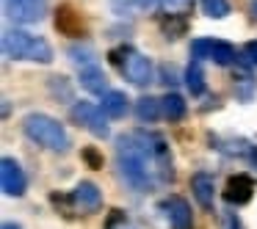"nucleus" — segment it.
I'll list each match as a JSON object with an SVG mask.
<instances>
[{
  "instance_id": "0eeeda50",
  "label": "nucleus",
  "mask_w": 257,
  "mask_h": 229,
  "mask_svg": "<svg viewBox=\"0 0 257 229\" xmlns=\"http://www.w3.org/2000/svg\"><path fill=\"white\" fill-rule=\"evenodd\" d=\"M47 0H6V17L20 25H34L45 20Z\"/></svg>"
},
{
  "instance_id": "20e7f679",
  "label": "nucleus",
  "mask_w": 257,
  "mask_h": 229,
  "mask_svg": "<svg viewBox=\"0 0 257 229\" xmlns=\"http://www.w3.org/2000/svg\"><path fill=\"white\" fill-rule=\"evenodd\" d=\"M108 58H111V64L122 72V78L130 80L133 86H150L152 80H155V67H152V61L144 53L136 50V47L119 45L108 53Z\"/></svg>"
},
{
  "instance_id": "6ab92c4d",
  "label": "nucleus",
  "mask_w": 257,
  "mask_h": 229,
  "mask_svg": "<svg viewBox=\"0 0 257 229\" xmlns=\"http://www.w3.org/2000/svg\"><path fill=\"white\" fill-rule=\"evenodd\" d=\"M161 28H163V34H166V39H177V36L185 34L188 23H185V17H180V14H169V17L161 20Z\"/></svg>"
},
{
  "instance_id": "5701e85b",
  "label": "nucleus",
  "mask_w": 257,
  "mask_h": 229,
  "mask_svg": "<svg viewBox=\"0 0 257 229\" xmlns=\"http://www.w3.org/2000/svg\"><path fill=\"white\" fill-rule=\"evenodd\" d=\"M246 56H249L251 64H257V42H249V45H246Z\"/></svg>"
},
{
  "instance_id": "f8f14e48",
  "label": "nucleus",
  "mask_w": 257,
  "mask_h": 229,
  "mask_svg": "<svg viewBox=\"0 0 257 229\" xmlns=\"http://www.w3.org/2000/svg\"><path fill=\"white\" fill-rule=\"evenodd\" d=\"M72 201L80 207V210H86V212H97V210L102 207V190L97 188L91 179H83V182L75 185Z\"/></svg>"
},
{
  "instance_id": "7ed1b4c3",
  "label": "nucleus",
  "mask_w": 257,
  "mask_h": 229,
  "mask_svg": "<svg viewBox=\"0 0 257 229\" xmlns=\"http://www.w3.org/2000/svg\"><path fill=\"white\" fill-rule=\"evenodd\" d=\"M3 53L14 61H36V64H50L53 61V47L47 39L34 36L28 31H6L3 36Z\"/></svg>"
},
{
  "instance_id": "393cba45",
  "label": "nucleus",
  "mask_w": 257,
  "mask_h": 229,
  "mask_svg": "<svg viewBox=\"0 0 257 229\" xmlns=\"http://www.w3.org/2000/svg\"><path fill=\"white\" fill-rule=\"evenodd\" d=\"M249 14H251V20H257V0H251V3H249Z\"/></svg>"
},
{
  "instance_id": "f03ea898",
  "label": "nucleus",
  "mask_w": 257,
  "mask_h": 229,
  "mask_svg": "<svg viewBox=\"0 0 257 229\" xmlns=\"http://www.w3.org/2000/svg\"><path fill=\"white\" fill-rule=\"evenodd\" d=\"M23 133L28 135L34 144L45 146L50 152H67L69 149V135L58 119L47 116V113H28L23 119Z\"/></svg>"
},
{
  "instance_id": "dca6fc26",
  "label": "nucleus",
  "mask_w": 257,
  "mask_h": 229,
  "mask_svg": "<svg viewBox=\"0 0 257 229\" xmlns=\"http://www.w3.org/2000/svg\"><path fill=\"white\" fill-rule=\"evenodd\" d=\"M161 108H163V116H166L169 122H180V119L185 116V111H188L185 100L180 94H174V91H169V94L161 100Z\"/></svg>"
},
{
  "instance_id": "39448f33",
  "label": "nucleus",
  "mask_w": 257,
  "mask_h": 229,
  "mask_svg": "<svg viewBox=\"0 0 257 229\" xmlns=\"http://www.w3.org/2000/svg\"><path fill=\"white\" fill-rule=\"evenodd\" d=\"M191 58L194 61L210 58L218 67H229V64L238 61V50L224 39H194L191 42Z\"/></svg>"
},
{
  "instance_id": "423d86ee",
  "label": "nucleus",
  "mask_w": 257,
  "mask_h": 229,
  "mask_svg": "<svg viewBox=\"0 0 257 229\" xmlns=\"http://www.w3.org/2000/svg\"><path fill=\"white\" fill-rule=\"evenodd\" d=\"M69 116H72V122H78L80 127H86L91 135H97V138H108L111 135V127H108V116L102 113L100 105H94V102H75L72 108H69Z\"/></svg>"
},
{
  "instance_id": "4be33fe9",
  "label": "nucleus",
  "mask_w": 257,
  "mask_h": 229,
  "mask_svg": "<svg viewBox=\"0 0 257 229\" xmlns=\"http://www.w3.org/2000/svg\"><path fill=\"white\" fill-rule=\"evenodd\" d=\"M80 155H83V160L89 163V168H102V155L94 149V146H86Z\"/></svg>"
},
{
  "instance_id": "4468645a",
  "label": "nucleus",
  "mask_w": 257,
  "mask_h": 229,
  "mask_svg": "<svg viewBox=\"0 0 257 229\" xmlns=\"http://www.w3.org/2000/svg\"><path fill=\"white\" fill-rule=\"evenodd\" d=\"M80 86H83L86 91H91V94H100V97H105L108 91V75L102 72L100 67H86V69H80Z\"/></svg>"
},
{
  "instance_id": "2eb2a0df",
  "label": "nucleus",
  "mask_w": 257,
  "mask_h": 229,
  "mask_svg": "<svg viewBox=\"0 0 257 229\" xmlns=\"http://www.w3.org/2000/svg\"><path fill=\"white\" fill-rule=\"evenodd\" d=\"M127 105H130L127 94H124V91H113V89L100 100V108H102V113H105L108 119H119V116H124V113H127Z\"/></svg>"
},
{
  "instance_id": "1a4fd4ad",
  "label": "nucleus",
  "mask_w": 257,
  "mask_h": 229,
  "mask_svg": "<svg viewBox=\"0 0 257 229\" xmlns=\"http://www.w3.org/2000/svg\"><path fill=\"white\" fill-rule=\"evenodd\" d=\"M161 210L166 212L172 229H194V212H191V204L183 196H177V193L166 196L161 201Z\"/></svg>"
},
{
  "instance_id": "a211bd4d",
  "label": "nucleus",
  "mask_w": 257,
  "mask_h": 229,
  "mask_svg": "<svg viewBox=\"0 0 257 229\" xmlns=\"http://www.w3.org/2000/svg\"><path fill=\"white\" fill-rule=\"evenodd\" d=\"M136 116H139V122H155L158 116H163L161 100H155V97H141L136 102Z\"/></svg>"
},
{
  "instance_id": "9b49d317",
  "label": "nucleus",
  "mask_w": 257,
  "mask_h": 229,
  "mask_svg": "<svg viewBox=\"0 0 257 229\" xmlns=\"http://www.w3.org/2000/svg\"><path fill=\"white\" fill-rule=\"evenodd\" d=\"M56 28L61 31L64 36H75V39L86 34L83 17H80V12L72 6V3H64V6H58V12H56Z\"/></svg>"
},
{
  "instance_id": "b1692460",
  "label": "nucleus",
  "mask_w": 257,
  "mask_h": 229,
  "mask_svg": "<svg viewBox=\"0 0 257 229\" xmlns=\"http://www.w3.org/2000/svg\"><path fill=\"white\" fill-rule=\"evenodd\" d=\"M227 229H243V226H240V221H238V215H232V212L227 215Z\"/></svg>"
},
{
  "instance_id": "6e6552de",
  "label": "nucleus",
  "mask_w": 257,
  "mask_h": 229,
  "mask_svg": "<svg viewBox=\"0 0 257 229\" xmlns=\"http://www.w3.org/2000/svg\"><path fill=\"white\" fill-rule=\"evenodd\" d=\"M0 185L6 196H23L28 190V177L20 168V163L14 157H3L0 160Z\"/></svg>"
},
{
  "instance_id": "412c9836",
  "label": "nucleus",
  "mask_w": 257,
  "mask_h": 229,
  "mask_svg": "<svg viewBox=\"0 0 257 229\" xmlns=\"http://www.w3.org/2000/svg\"><path fill=\"white\" fill-rule=\"evenodd\" d=\"M50 94L58 97V100H72V86L64 75H53L50 78Z\"/></svg>"
},
{
  "instance_id": "bb28decb",
  "label": "nucleus",
  "mask_w": 257,
  "mask_h": 229,
  "mask_svg": "<svg viewBox=\"0 0 257 229\" xmlns=\"http://www.w3.org/2000/svg\"><path fill=\"white\" fill-rule=\"evenodd\" d=\"M3 229H23V226H20V223H14V221H6V223H3Z\"/></svg>"
},
{
  "instance_id": "a878e982",
  "label": "nucleus",
  "mask_w": 257,
  "mask_h": 229,
  "mask_svg": "<svg viewBox=\"0 0 257 229\" xmlns=\"http://www.w3.org/2000/svg\"><path fill=\"white\" fill-rule=\"evenodd\" d=\"M133 3H136V6H155V0H133Z\"/></svg>"
},
{
  "instance_id": "f3484780",
  "label": "nucleus",
  "mask_w": 257,
  "mask_h": 229,
  "mask_svg": "<svg viewBox=\"0 0 257 229\" xmlns=\"http://www.w3.org/2000/svg\"><path fill=\"white\" fill-rule=\"evenodd\" d=\"M185 86H188L191 97H202L205 94V72H202V64L199 61H191L188 69H185Z\"/></svg>"
},
{
  "instance_id": "f257e3e1",
  "label": "nucleus",
  "mask_w": 257,
  "mask_h": 229,
  "mask_svg": "<svg viewBox=\"0 0 257 229\" xmlns=\"http://www.w3.org/2000/svg\"><path fill=\"white\" fill-rule=\"evenodd\" d=\"M116 168L119 177L139 193H147L155 185V174H161V179H166V171L158 163V157L136 133L116 138Z\"/></svg>"
},
{
  "instance_id": "9d476101",
  "label": "nucleus",
  "mask_w": 257,
  "mask_h": 229,
  "mask_svg": "<svg viewBox=\"0 0 257 229\" xmlns=\"http://www.w3.org/2000/svg\"><path fill=\"white\" fill-rule=\"evenodd\" d=\"M251 196H254V179L249 174H235V177L227 179V188H224V199L227 204H249Z\"/></svg>"
},
{
  "instance_id": "aec40b11",
  "label": "nucleus",
  "mask_w": 257,
  "mask_h": 229,
  "mask_svg": "<svg viewBox=\"0 0 257 229\" xmlns=\"http://www.w3.org/2000/svg\"><path fill=\"white\" fill-rule=\"evenodd\" d=\"M199 6H202V12H205L210 20H224L229 14L227 0H199Z\"/></svg>"
},
{
  "instance_id": "ddd939ff",
  "label": "nucleus",
  "mask_w": 257,
  "mask_h": 229,
  "mask_svg": "<svg viewBox=\"0 0 257 229\" xmlns=\"http://www.w3.org/2000/svg\"><path fill=\"white\" fill-rule=\"evenodd\" d=\"M191 193L199 201L202 210H213V201H216V182L207 171H196L191 177Z\"/></svg>"
}]
</instances>
